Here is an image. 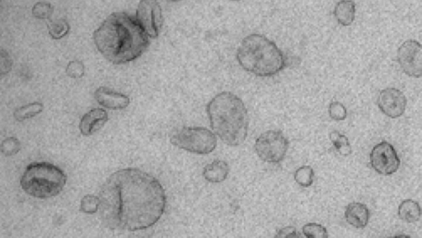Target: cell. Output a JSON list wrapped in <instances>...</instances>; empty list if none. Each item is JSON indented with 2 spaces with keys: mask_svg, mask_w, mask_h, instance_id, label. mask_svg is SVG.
Here are the masks:
<instances>
[{
  "mask_svg": "<svg viewBox=\"0 0 422 238\" xmlns=\"http://www.w3.org/2000/svg\"><path fill=\"white\" fill-rule=\"evenodd\" d=\"M296 183L301 187L309 188L314 183L315 172L310 165H303L294 175Z\"/></svg>",
  "mask_w": 422,
  "mask_h": 238,
  "instance_id": "20",
  "label": "cell"
},
{
  "mask_svg": "<svg viewBox=\"0 0 422 238\" xmlns=\"http://www.w3.org/2000/svg\"><path fill=\"white\" fill-rule=\"evenodd\" d=\"M44 106L40 102H34L29 105H24L18 108L14 112V118L18 121H24L26 119L32 118L43 111Z\"/></svg>",
  "mask_w": 422,
  "mask_h": 238,
  "instance_id": "19",
  "label": "cell"
},
{
  "mask_svg": "<svg viewBox=\"0 0 422 238\" xmlns=\"http://www.w3.org/2000/svg\"><path fill=\"white\" fill-rule=\"evenodd\" d=\"M208 118L213 133L231 147H238L246 140L248 116L246 106L231 92H221L208 103Z\"/></svg>",
  "mask_w": 422,
  "mask_h": 238,
  "instance_id": "3",
  "label": "cell"
},
{
  "mask_svg": "<svg viewBox=\"0 0 422 238\" xmlns=\"http://www.w3.org/2000/svg\"><path fill=\"white\" fill-rule=\"evenodd\" d=\"M242 68L258 77H272L288 68V56L265 36L253 33L245 37L237 51Z\"/></svg>",
  "mask_w": 422,
  "mask_h": 238,
  "instance_id": "4",
  "label": "cell"
},
{
  "mask_svg": "<svg viewBox=\"0 0 422 238\" xmlns=\"http://www.w3.org/2000/svg\"><path fill=\"white\" fill-rule=\"evenodd\" d=\"M328 113L333 120L343 121L347 117V110L345 106L342 103L338 101L332 102L329 108H328Z\"/></svg>",
  "mask_w": 422,
  "mask_h": 238,
  "instance_id": "25",
  "label": "cell"
},
{
  "mask_svg": "<svg viewBox=\"0 0 422 238\" xmlns=\"http://www.w3.org/2000/svg\"><path fill=\"white\" fill-rule=\"evenodd\" d=\"M254 149L263 162L280 163L288 154L289 141L280 130H269L260 134L257 138Z\"/></svg>",
  "mask_w": 422,
  "mask_h": 238,
  "instance_id": "7",
  "label": "cell"
},
{
  "mask_svg": "<svg viewBox=\"0 0 422 238\" xmlns=\"http://www.w3.org/2000/svg\"><path fill=\"white\" fill-rule=\"evenodd\" d=\"M369 162L372 168L379 175H391L398 172L401 160L392 144L382 142L374 146Z\"/></svg>",
  "mask_w": 422,
  "mask_h": 238,
  "instance_id": "8",
  "label": "cell"
},
{
  "mask_svg": "<svg viewBox=\"0 0 422 238\" xmlns=\"http://www.w3.org/2000/svg\"><path fill=\"white\" fill-rule=\"evenodd\" d=\"M96 101L101 106L112 110H124L129 106L130 98L105 86L99 87L95 93Z\"/></svg>",
  "mask_w": 422,
  "mask_h": 238,
  "instance_id": "12",
  "label": "cell"
},
{
  "mask_svg": "<svg viewBox=\"0 0 422 238\" xmlns=\"http://www.w3.org/2000/svg\"><path fill=\"white\" fill-rule=\"evenodd\" d=\"M96 48L112 64L137 60L148 48V35L137 18L126 13H113L93 33Z\"/></svg>",
  "mask_w": 422,
  "mask_h": 238,
  "instance_id": "2",
  "label": "cell"
},
{
  "mask_svg": "<svg viewBox=\"0 0 422 238\" xmlns=\"http://www.w3.org/2000/svg\"><path fill=\"white\" fill-rule=\"evenodd\" d=\"M422 211L418 202L405 200L399 207V216L401 220L408 224H415L421 219Z\"/></svg>",
  "mask_w": 422,
  "mask_h": 238,
  "instance_id": "17",
  "label": "cell"
},
{
  "mask_svg": "<svg viewBox=\"0 0 422 238\" xmlns=\"http://www.w3.org/2000/svg\"><path fill=\"white\" fill-rule=\"evenodd\" d=\"M369 218L371 213L366 205L354 202L347 206L345 219L349 224L356 229H362L367 227Z\"/></svg>",
  "mask_w": 422,
  "mask_h": 238,
  "instance_id": "14",
  "label": "cell"
},
{
  "mask_svg": "<svg viewBox=\"0 0 422 238\" xmlns=\"http://www.w3.org/2000/svg\"><path fill=\"white\" fill-rule=\"evenodd\" d=\"M331 142L336 151L342 157H348L352 153V148L348 138L337 131H333L329 135Z\"/></svg>",
  "mask_w": 422,
  "mask_h": 238,
  "instance_id": "18",
  "label": "cell"
},
{
  "mask_svg": "<svg viewBox=\"0 0 422 238\" xmlns=\"http://www.w3.org/2000/svg\"><path fill=\"white\" fill-rule=\"evenodd\" d=\"M397 61L406 76L415 78L422 77V44L418 41H404L398 49Z\"/></svg>",
  "mask_w": 422,
  "mask_h": 238,
  "instance_id": "10",
  "label": "cell"
},
{
  "mask_svg": "<svg viewBox=\"0 0 422 238\" xmlns=\"http://www.w3.org/2000/svg\"><path fill=\"white\" fill-rule=\"evenodd\" d=\"M274 238H305L295 227H285L278 231Z\"/></svg>",
  "mask_w": 422,
  "mask_h": 238,
  "instance_id": "28",
  "label": "cell"
},
{
  "mask_svg": "<svg viewBox=\"0 0 422 238\" xmlns=\"http://www.w3.org/2000/svg\"><path fill=\"white\" fill-rule=\"evenodd\" d=\"M66 182L63 170L49 162L29 164L20 180L26 193L41 200L56 197L64 190Z\"/></svg>",
  "mask_w": 422,
  "mask_h": 238,
  "instance_id": "5",
  "label": "cell"
},
{
  "mask_svg": "<svg viewBox=\"0 0 422 238\" xmlns=\"http://www.w3.org/2000/svg\"><path fill=\"white\" fill-rule=\"evenodd\" d=\"M49 33L53 39L58 40L64 38L70 29L69 24L65 20H56L49 24Z\"/></svg>",
  "mask_w": 422,
  "mask_h": 238,
  "instance_id": "21",
  "label": "cell"
},
{
  "mask_svg": "<svg viewBox=\"0 0 422 238\" xmlns=\"http://www.w3.org/2000/svg\"><path fill=\"white\" fill-rule=\"evenodd\" d=\"M1 149L5 156H13L19 152L20 143L17 138H8L4 140Z\"/></svg>",
  "mask_w": 422,
  "mask_h": 238,
  "instance_id": "27",
  "label": "cell"
},
{
  "mask_svg": "<svg viewBox=\"0 0 422 238\" xmlns=\"http://www.w3.org/2000/svg\"><path fill=\"white\" fill-rule=\"evenodd\" d=\"M175 147L198 155L211 153L217 147L215 133L204 127H184L170 139Z\"/></svg>",
  "mask_w": 422,
  "mask_h": 238,
  "instance_id": "6",
  "label": "cell"
},
{
  "mask_svg": "<svg viewBox=\"0 0 422 238\" xmlns=\"http://www.w3.org/2000/svg\"><path fill=\"white\" fill-rule=\"evenodd\" d=\"M137 19L148 37L157 38L164 24L160 4L154 0L140 1L137 10Z\"/></svg>",
  "mask_w": 422,
  "mask_h": 238,
  "instance_id": "9",
  "label": "cell"
},
{
  "mask_svg": "<svg viewBox=\"0 0 422 238\" xmlns=\"http://www.w3.org/2000/svg\"><path fill=\"white\" fill-rule=\"evenodd\" d=\"M101 219L112 230L142 231L162 218L167 197L163 185L137 168L117 170L107 178L100 193Z\"/></svg>",
  "mask_w": 422,
  "mask_h": 238,
  "instance_id": "1",
  "label": "cell"
},
{
  "mask_svg": "<svg viewBox=\"0 0 422 238\" xmlns=\"http://www.w3.org/2000/svg\"><path fill=\"white\" fill-rule=\"evenodd\" d=\"M356 3L353 1L338 2L334 9V16L338 24L348 27L353 24L356 19Z\"/></svg>",
  "mask_w": 422,
  "mask_h": 238,
  "instance_id": "16",
  "label": "cell"
},
{
  "mask_svg": "<svg viewBox=\"0 0 422 238\" xmlns=\"http://www.w3.org/2000/svg\"><path fill=\"white\" fill-rule=\"evenodd\" d=\"M388 238H411L410 236L408 235H398L394 237H391Z\"/></svg>",
  "mask_w": 422,
  "mask_h": 238,
  "instance_id": "29",
  "label": "cell"
},
{
  "mask_svg": "<svg viewBox=\"0 0 422 238\" xmlns=\"http://www.w3.org/2000/svg\"><path fill=\"white\" fill-rule=\"evenodd\" d=\"M53 11V7L48 2L36 3L33 9V16L38 19H50Z\"/></svg>",
  "mask_w": 422,
  "mask_h": 238,
  "instance_id": "24",
  "label": "cell"
},
{
  "mask_svg": "<svg viewBox=\"0 0 422 238\" xmlns=\"http://www.w3.org/2000/svg\"><path fill=\"white\" fill-rule=\"evenodd\" d=\"M302 230L307 238H328L326 227L315 222L305 224Z\"/></svg>",
  "mask_w": 422,
  "mask_h": 238,
  "instance_id": "23",
  "label": "cell"
},
{
  "mask_svg": "<svg viewBox=\"0 0 422 238\" xmlns=\"http://www.w3.org/2000/svg\"><path fill=\"white\" fill-rule=\"evenodd\" d=\"M66 75L72 79H80L85 76V65L80 61H72L65 69Z\"/></svg>",
  "mask_w": 422,
  "mask_h": 238,
  "instance_id": "26",
  "label": "cell"
},
{
  "mask_svg": "<svg viewBox=\"0 0 422 238\" xmlns=\"http://www.w3.org/2000/svg\"><path fill=\"white\" fill-rule=\"evenodd\" d=\"M108 121V115L103 108H93L81 118L80 130L83 136H91Z\"/></svg>",
  "mask_w": 422,
  "mask_h": 238,
  "instance_id": "13",
  "label": "cell"
},
{
  "mask_svg": "<svg viewBox=\"0 0 422 238\" xmlns=\"http://www.w3.org/2000/svg\"><path fill=\"white\" fill-rule=\"evenodd\" d=\"M377 105L384 115L390 118H399L404 115L408 100L402 91L396 88H387L379 93Z\"/></svg>",
  "mask_w": 422,
  "mask_h": 238,
  "instance_id": "11",
  "label": "cell"
},
{
  "mask_svg": "<svg viewBox=\"0 0 422 238\" xmlns=\"http://www.w3.org/2000/svg\"><path fill=\"white\" fill-rule=\"evenodd\" d=\"M100 209V200L95 195H88L81 200L80 211L87 214H96Z\"/></svg>",
  "mask_w": 422,
  "mask_h": 238,
  "instance_id": "22",
  "label": "cell"
},
{
  "mask_svg": "<svg viewBox=\"0 0 422 238\" xmlns=\"http://www.w3.org/2000/svg\"><path fill=\"white\" fill-rule=\"evenodd\" d=\"M228 172L229 168L227 162L225 160H216L206 165L203 170L202 175L208 182L218 184L227 179Z\"/></svg>",
  "mask_w": 422,
  "mask_h": 238,
  "instance_id": "15",
  "label": "cell"
}]
</instances>
